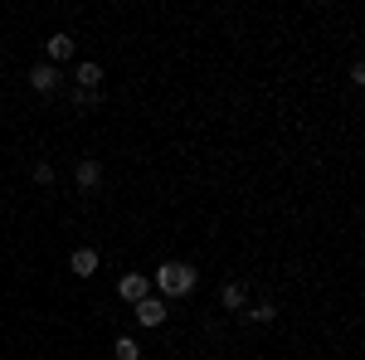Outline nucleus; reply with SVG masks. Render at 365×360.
I'll list each match as a JSON object with an SVG mask.
<instances>
[{"label":"nucleus","mask_w":365,"mask_h":360,"mask_svg":"<svg viewBox=\"0 0 365 360\" xmlns=\"http://www.w3.org/2000/svg\"><path fill=\"white\" fill-rule=\"evenodd\" d=\"M137 322L141 326H161V322H166V302H161V297H141L137 302Z\"/></svg>","instance_id":"4"},{"label":"nucleus","mask_w":365,"mask_h":360,"mask_svg":"<svg viewBox=\"0 0 365 360\" xmlns=\"http://www.w3.org/2000/svg\"><path fill=\"white\" fill-rule=\"evenodd\" d=\"M68 268H73V277H93V273H98V253H93V249H78L73 258H68Z\"/></svg>","instance_id":"7"},{"label":"nucleus","mask_w":365,"mask_h":360,"mask_svg":"<svg viewBox=\"0 0 365 360\" xmlns=\"http://www.w3.org/2000/svg\"><path fill=\"white\" fill-rule=\"evenodd\" d=\"M25 78H29L34 93H54V88H58V68H54V63H34Z\"/></svg>","instance_id":"2"},{"label":"nucleus","mask_w":365,"mask_h":360,"mask_svg":"<svg viewBox=\"0 0 365 360\" xmlns=\"http://www.w3.org/2000/svg\"><path fill=\"white\" fill-rule=\"evenodd\" d=\"M249 317H253V322H273V317H278V307H273V302H268V297H263V302L253 307Z\"/></svg>","instance_id":"13"},{"label":"nucleus","mask_w":365,"mask_h":360,"mask_svg":"<svg viewBox=\"0 0 365 360\" xmlns=\"http://www.w3.org/2000/svg\"><path fill=\"white\" fill-rule=\"evenodd\" d=\"M73 83L88 88V93H98V88H103V68H98V63H78V68H73Z\"/></svg>","instance_id":"5"},{"label":"nucleus","mask_w":365,"mask_h":360,"mask_svg":"<svg viewBox=\"0 0 365 360\" xmlns=\"http://www.w3.org/2000/svg\"><path fill=\"white\" fill-rule=\"evenodd\" d=\"M220 302H225V307H229V312H239V307L249 302V292H244V282H229L225 292H220Z\"/></svg>","instance_id":"9"},{"label":"nucleus","mask_w":365,"mask_h":360,"mask_svg":"<svg viewBox=\"0 0 365 360\" xmlns=\"http://www.w3.org/2000/svg\"><path fill=\"white\" fill-rule=\"evenodd\" d=\"M117 292H122L127 302L137 307L141 297H151V282H146V277H141V273H127V277H122V282H117Z\"/></svg>","instance_id":"3"},{"label":"nucleus","mask_w":365,"mask_h":360,"mask_svg":"<svg viewBox=\"0 0 365 360\" xmlns=\"http://www.w3.org/2000/svg\"><path fill=\"white\" fill-rule=\"evenodd\" d=\"M98 103H103V93H88V88H73V108H78V112H93Z\"/></svg>","instance_id":"10"},{"label":"nucleus","mask_w":365,"mask_h":360,"mask_svg":"<svg viewBox=\"0 0 365 360\" xmlns=\"http://www.w3.org/2000/svg\"><path fill=\"white\" fill-rule=\"evenodd\" d=\"M113 351H117V360H141V346L132 341V336H117V346H113Z\"/></svg>","instance_id":"11"},{"label":"nucleus","mask_w":365,"mask_h":360,"mask_svg":"<svg viewBox=\"0 0 365 360\" xmlns=\"http://www.w3.org/2000/svg\"><path fill=\"white\" fill-rule=\"evenodd\" d=\"M29 175H34V185H54V166H49V161H34Z\"/></svg>","instance_id":"12"},{"label":"nucleus","mask_w":365,"mask_h":360,"mask_svg":"<svg viewBox=\"0 0 365 360\" xmlns=\"http://www.w3.org/2000/svg\"><path fill=\"white\" fill-rule=\"evenodd\" d=\"M156 287H161L166 297H185V292L195 287V268H190V263H161V268H156Z\"/></svg>","instance_id":"1"},{"label":"nucleus","mask_w":365,"mask_h":360,"mask_svg":"<svg viewBox=\"0 0 365 360\" xmlns=\"http://www.w3.org/2000/svg\"><path fill=\"white\" fill-rule=\"evenodd\" d=\"M73 180H78L83 190H93V185L103 180V161H93V156H88V161H78V170H73Z\"/></svg>","instance_id":"6"},{"label":"nucleus","mask_w":365,"mask_h":360,"mask_svg":"<svg viewBox=\"0 0 365 360\" xmlns=\"http://www.w3.org/2000/svg\"><path fill=\"white\" fill-rule=\"evenodd\" d=\"M63 58H73V39L68 34H54L49 39V63H63Z\"/></svg>","instance_id":"8"}]
</instances>
